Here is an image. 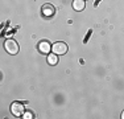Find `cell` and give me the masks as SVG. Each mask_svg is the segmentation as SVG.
I'll use <instances>...</instances> for the list:
<instances>
[{
  "instance_id": "3",
  "label": "cell",
  "mask_w": 124,
  "mask_h": 119,
  "mask_svg": "<svg viewBox=\"0 0 124 119\" xmlns=\"http://www.w3.org/2000/svg\"><path fill=\"white\" fill-rule=\"evenodd\" d=\"M42 16L44 17H46V19H49V17H52L53 15H54V12H55V9H54V7H53L52 4H44L42 5Z\"/></svg>"
},
{
  "instance_id": "7",
  "label": "cell",
  "mask_w": 124,
  "mask_h": 119,
  "mask_svg": "<svg viewBox=\"0 0 124 119\" xmlns=\"http://www.w3.org/2000/svg\"><path fill=\"white\" fill-rule=\"evenodd\" d=\"M48 62L50 65H55L58 62V58H57V54L55 53H50V54L48 56Z\"/></svg>"
},
{
  "instance_id": "2",
  "label": "cell",
  "mask_w": 124,
  "mask_h": 119,
  "mask_svg": "<svg viewBox=\"0 0 124 119\" xmlns=\"http://www.w3.org/2000/svg\"><path fill=\"white\" fill-rule=\"evenodd\" d=\"M52 50L55 54H65L67 52V45L65 42H55V44H53Z\"/></svg>"
},
{
  "instance_id": "6",
  "label": "cell",
  "mask_w": 124,
  "mask_h": 119,
  "mask_svg": "<svg viewBox=\"0 0 124 119\" xmlns=\"http://www.w3.org/2000/svg\"><path fill=\"white\" fill-rule=\"evenodd\" d=\"M73 8L75 11H82L85 8V0H74L73 1Z\"/></svg>"
},
{
  "instance_id": "8",
  "label": "cell",
  "mask_w": 124,
  "mask_h": 119,
  "mask_svg": "<svg viewBox=\"0 0 124 119\" xmlns=\"http://www.w3.org/2000/svg\"><path fill=\"white\" fill-rule=\"evenodd\" d=\"M24 118H26V119L29 118V119H31V118H33V117H32V114H31V112H26V114L24 115Z\"/></svg>"
},
{
  "instance_id": "9",
  "label": "cell",
  "mask_w": 124,
  "mask_h": 119,
  "mask_svg": "<svg viewBox=\"0 0 124 119\" xmlns=\"http://www.w3.org/2000/svg\"><path fill=\"white\" fill-rule=\"evenodd\" d=\"M122 118H123V119H124V111H123V112H122Z\"/></svg>"
},
{
  "instance_id": "4",
  "label": "cell",
  "mask_w": 124,
  "mask_h": 119,
  "mask_svg": "<svg viewBox=\"0 0 124 119\" xmlns=\"http://www.w3.org/2000/svg\"><path fill=\"white\" fill-rule=\"evenodd\" d=\"M11 111H12L13 115H16V117H20V115L23 114V111H24V106H23L21 103L15 102V103H12V106H11Z\"/></svg>"
},
{
  "instance_id": "1",
  "label": "cell",
  "mask_w": 124,
  "mask_h": 119,
  "mask_svg": "<svg viewBox=\"0 0 124 119\" xmlns=\"http://www.w3.org/2000/svg\"><path fill=\"white\" fill-rule=\"evenodd\" d=\"M4 48L9 54H16V53H19V44L15 40H11V38H8L4 42Z\"/></svg>"
},
{
  "instance_id": "5",
  "label": "cell",
  "mask_w": 124,
  "mask_h": 119,
  "mask_svg": "<svg viewBox=\"0 0 124 119\" xmlns=\"http://www.w3.org/2000/svg\"><path fill=\"white\" fill-rule=\"evenodd\" d=\"M38 50H40V53H50V42L41 41L38 44Z\"/></svg>"
}]
</instances>
